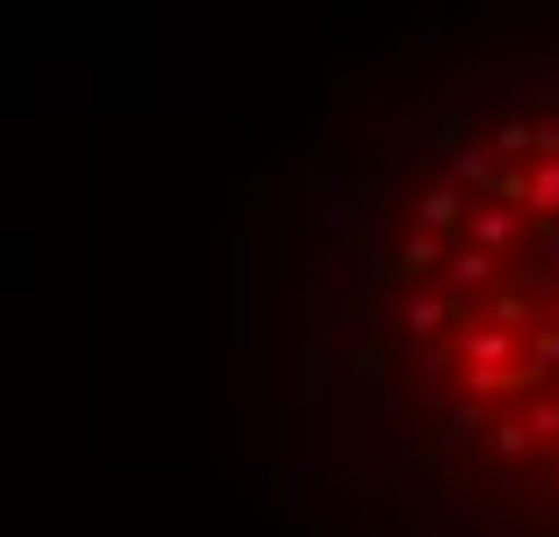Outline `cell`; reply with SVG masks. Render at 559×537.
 Listing matches in <instances>:
<instances>
[{"label": "cell", "instance_id": "cell-1", "mask_svg": "<svg viewBox=\"0 0 559 537\" xmlns=\"http://www.w3.org/2000/svg\"><path fill=\"white\" fill-rule=\"evenodd\" d=\"M284 399L356 537H559V51L436 44L342 117Z\"/></svg>", "mask_w": 559, "mask_h": 537}]
</instances>
